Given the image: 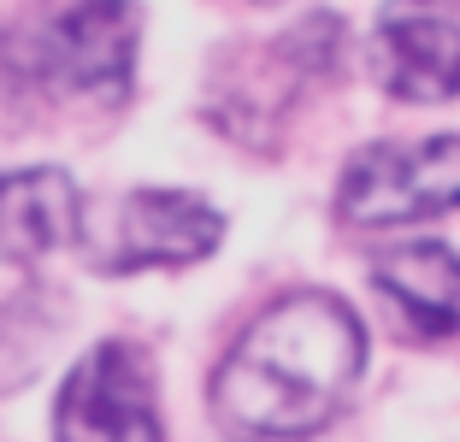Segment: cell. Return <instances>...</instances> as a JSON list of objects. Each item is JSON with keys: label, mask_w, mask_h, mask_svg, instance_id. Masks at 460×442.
Here are the masks:
<instances>
[{"label": "cell", "mask_w": 460, "mask_h": 442, "mask_svg": "<svg viewBox=\"0 0 460 442\" xmlns=\"http://www.w3.org/2000/svg\"><path fill=\"white\" fill-rule=\"evenodd\" d=\"M77 183L66 172H13L0 177V260H41L77 236Z\"/></svg>", "instance_id": "7"}, {"label": "cell", "mask_w": 460, "mask_h": 442, "mask_svg": "<svg viewBox=\"0 0 460 442\" xmlns=\"http://www.w3.org/2000/svg\"><path fill=\"white\" fill-rule=\"evenodd\" d=\"M372 77L402 101L460 94V18L448 0H390L372 30Z\"/></svg>", "instance_id": "6"}, {"label": "cell", "mask_w": 460, "mask_h": 442, "mask_svg": "<svg viewBox=\"0 0 460 442\" xmlns=\"http://www.w3.org/2000/svg\"><path fill=\"white\" fill-rule=\"evenodd\" d=\"M225 218L195 195L177 189H136L124 201L77 218V242L101 271H148V266H190L213 254Z\"/></svg>", "instance_id": "2"}, {"label": "cell", "mask_w": 460, "mask_h": 442, "mask_svg": "<svg viewBox=\"0 0 460 442\" xmlns=\"http://www.w3.org/2000/svg\"><path fill=\"white\" fill-rule=\"evenodd\" d=\"M59 442H165L154 407V372L124 342H101L59 389Z\"/></svg>", "instance_id": "5"}, {"label": "cell", "mask_w": 460, "mask_h": 442, "mask_svg": "<svg viewBox=\"0 0 460 442\" xmlns=\"http://www.w3.org/2000/svg\"><path fill=\"white\" fill-rule=\"evenodd\" d=\"M136 59V6L130 0H77L59 18L30 30L18 66L30 77L66 83L83 94H112L130 83Z\"/></svg>", "instance_id": "4"}, {"label": "cell", "mask_w": 460, "mask_h": 442, "mask_svg": "<svg viewBox=\"0 0 460 442\" xmlns=\"http://www.w3.org/2000/svg\"><path fill=\"white\" fill-rule=\"evenodd\" d=\"M366 366V331L337 295H289L218 366V413L254 437H313Z\"/></svg>", "instance_id": "1"}, {"label": "cell", "mask_w": 460, "mask_h": 442, "mask_svg": "<svg viewBox=\"0 0 460 442\" xmlns=\"http://www.w3.org/2000/svg\"><path fill=\"white\" fill-rule=\"evenodd\" d=\"M342 218L366 230L443 218L460 207V136L366 147L342 177Z\"/></svg>", "instance_id": "3"}, {"label": "cell", "mask_w": 460, "mask_h": 442, "mask_svg": "<svg viewBox=\"0 0 460 442\" xmlns=\"http://www.w3.org/2000/svg\"><path fill=\"white\" fill-rule=\"evenodd\" d=\"M372 283L402 307V319L420 336L460 331V260L448 248H437V242L395 248L372 266Z\"/></svg>", "instance_id": "8"}]
</instances>
